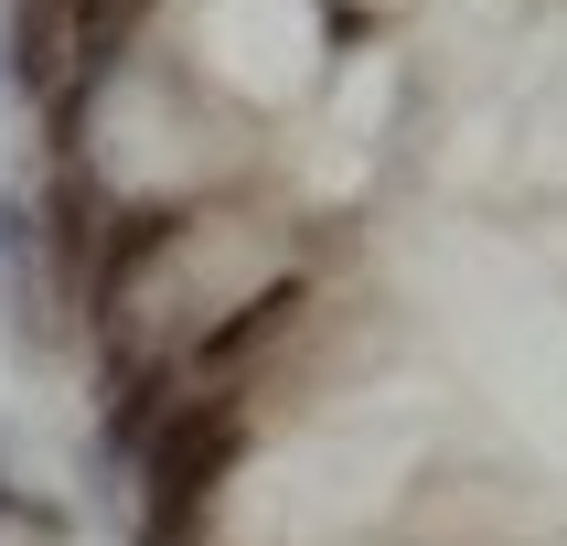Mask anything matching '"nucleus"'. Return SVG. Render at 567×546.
<instances>
[{
	"instance_id": "obj_1",
	"label": "nucleus",
	"mask_w": 567,
	"mask_h": 546,
	"mask_svg": "<svg viewBox=\"0 0 567 546\" xmlns=\"http://www.w3.org/2000/svg\"><path fill=\"white\" fill-rule=\"evenodd\" d=\"M417 472V429H300L289 450L247 461L225 493L236 546H353Z\"/></svg>"
},
{
	"instance_id": "obj_2",
	"label": "nucleus",
	"mask_w": 567,
	"mask_h": 546,
	"mask_svg": "<svg viewBox=\"0 0 567 546\" xmlns=\"http://www.w3.org/2000/svg\"><path fill=\"white\" fill-rule=\"evenodd\" d=\"M440 300H450V332L472 343L493 396H514V408H567V321H557V300L525 279V257L482 247V236L450 247Z\"/></svg>"
},
{
	"instance_id": "obj_3",
	"label": "nucleus",
	"mask_w": 567,
	"mask_h": 546,
	"mask_svg": "<svg viewBox=\"0 0 567 546\" xmlns=\"http://www.w3.org/2000/svg\"><path fill=\"white\" fill-rule=\"evenodd\" d=\"M193 64L215 75L225 96H247V107H289V96L321 86V0H204L193 11Z\"/></svg>"
},
{
	"instance_id": "obj_4",
	"label": "nucleus",
	"mask_w": 567,
	"mask_h": 546,
	"mask_svg": "<svg viewBox=\"0 0 567 546\" xmlns=\"http://www.w3.org/2000/svg\"><path fill=\"white\" fill-rule=\"evenodd\" d=\"M193 161H204V151H193V128L172 119L151 86H118V96H107V172H118V183H183Z\"/></svg>"
}]
</instances>
